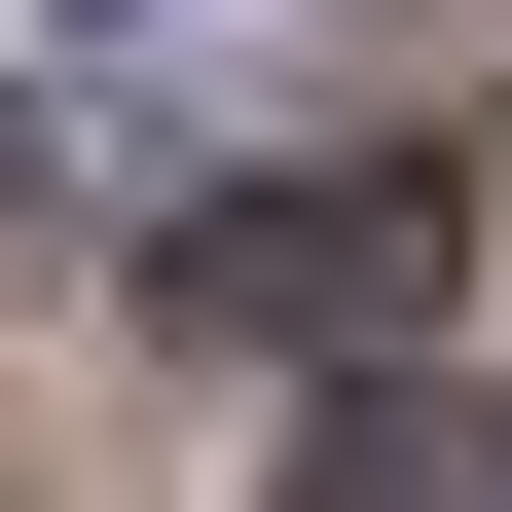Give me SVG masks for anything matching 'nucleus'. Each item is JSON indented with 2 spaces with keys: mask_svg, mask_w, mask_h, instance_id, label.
I'll use <instances>...</instances> for the list:
<instances>
[{
  "mask_svg": "<svg viewBox=\"0 0 512 512\" xmlns=\"http://www.w3.org/2000/svg\"><path fill=\"white\" fill-rule=\"evenodd\" d=\"M183 293H220V330H403L439 293V183H293V220H220Z\"/></svg>",
  "mask_w": 512,
  "mask_h": 512,
  "instance_id": "1",
  "label": "nucleus"
},
{
  "mask_svg": "<svg viewBox=\"0 0 512 512\" xmlns=\"http://www.w3.org/2000/svg\"><path fill=\"white\" fill-rule=\"evenodd\" d=\"M293 512H476V403H330V439H293Z\"/></svg>",
  "mask_w": 512,
  "mask_h": 512,
  "instance_id": "2",
  "label": "nucleus"
}]
</instances>
